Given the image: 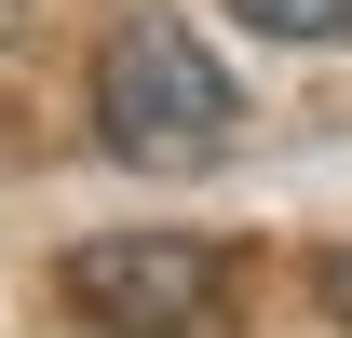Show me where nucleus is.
Here are the masks:
<instances>
[{"instance_id":"1","label":"nucleus","mask_w":352,"mask_h":338,"mask_svg":"<svg viewBox=\"0 0 352 338\" xmlns=\"http://www.w3.org/2000/svg\"><path fill=\"white\" fill-rule=\"evenodd\" d=\"M230 122H244V95H230V68L176 14H135V27H109V54H95V135L122 149V163H217Z\"/></svg>"},{"instance_id":"2","label":"nucleus","mask_w":352,"mask_h":338,"mask_svg":"<svg viewBox=\"0 0 352 338\" xmlns=\"http://www.w3.org/2000/svg\"><path fill=\"white\" fill-rule=\"evenodd\" d=\"M217 297H230V257L204 230H95L68 257V311L109 338H190Z\"/></svg>"},{"instance_id":"3","label":"nucleus","mask_w":352,"mask_h":338,"mask_svg":"<svg viewBox=\"0 0 352 338\" xmlns=\"http://www.w3.org/2000/svg\"><path fill=\"white\" fill-rule=\"evenodd\" d=\"M258 41H325V54H352V0H230Z\"/></svg>"},{"instance_id":"4","label":"nucleus","mask_w":352,"mask_h":338,"mask_svg":"<svg viewBox=\"0 0 352 338\" xmlns=\"http://www.w3.org/2000/svg\"><path fill=\"white\" fill-rule=\"evenodd\" d=\"M311 297H325V311L352 325V244H339V257H311Z\"/></svg>"}]
</instances>
